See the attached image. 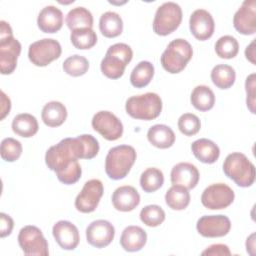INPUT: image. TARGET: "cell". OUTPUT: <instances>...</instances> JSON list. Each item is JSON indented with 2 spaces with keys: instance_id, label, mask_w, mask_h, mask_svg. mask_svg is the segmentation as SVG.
<instances>
[{
  "instance_id": "6da1fadb",
  "label": "cell",
  "mask_w": 256,
  "mask_h": 256,
  "mask_svg": "<svg viewBox=\"0 0 256 256\" xmlns=\"http://www.w3.org/2000/svg\"><path fill=\"white\" fill-rule=\"evenodd\" d=\"M48 168L56 173L58 180L65 185L77 183L82 175V168L76 156L72 138H65L50 147L45 155Z\"/></svg>"
},
{
  "instance_id": "7a4b0ae2",
  "label": "cell",
  "mask_w": 256,
  "mask_h": 256,
  "mask_svg": "<svg viewBox=\"0 0 256 256\" xmlns=\"http://www.w3.org/2000/svg\"><path fill=\"white\" fill-rule=\"evenodd\" d=\"M137 158L135 149L129 145H119L109 150L106 161L105 171L112 180L124 179L130 172Z\"/></svg>"
},
{
  "instance_id": "3957f363",
  "label": "cell",
  "mask_w": 256,
  "mask_h": 256,
  "mask_svg": "<svg viewBox=\"0 0 256 256\" xmlns=\"http://www.w3.org/2000/svg\"><path fill=\"white\" fill-rule=\"evenodd\" d=\"M223 171L239 187L248 188L255 182V166L243 153L229 154L224 160Z\"/></svg>"
},
{
  "instance_id": "277c9868",
  "label": "cell",
  "mask_w": 256,
  "mask_h": 256,
  "mask_svg": "<svg viewBox=\"0 0 256 256\" xmlns=\"http://www.w3.org/2000/svg\"><path fill=\"white\" fill-rule=\"evenodd\" d=\"M161 97L152 92L130 97L126 102V112L137 120L150 121L158 118L162 112Z\"/></svg>"
},
{
  "instance_id": "5b68a950",
  "label": "cell",
  "mask_w": 256,
  "mask_h": 256,
  "mask_svg": "<svg viewBox=\"0 0 256 256\" xmlns=\"http://www.w3.org/2000/svg\"><path fill=\"white\" fill-rule=\"evenodd\" d=\"M133 58L132 48L125 43H116L110 46L101 61L102 73L110 79L116 80L124 75L126 66Z\"/></svg>"
},
{
  "instance_id": "8992f818",
  "label": "cell",
  "mask_w": 256,
  "mask_h": 256,
  "mask_svg": "<svg viewBox=\"0 0 256 256\" xmlns=\"http://www.w3.org/2000/svg\"><path fill=\"white\" fill-rule=\"evenodd\" d=\"M193 56L191 44L184 39H175L171 41L161 56L163 68L170 74L182 72Z\"/></svg>"
},
{
  "instance_id": "52a82bcc",
  "label": "cell",
  "mask_w": 256,
  "mask_h": 256,
  "mask_svg": "<svg viewBox=\"0 0 256 256\" xmlns=\"http://www.w3.org/2000/svg\"><path fill=\"white\" fill-rule=\"evenodd\" d=\"M21 50V43L13 36L11 26L3 24L0 28V71L3 75L15 71Z\"/></svg>"
},
{
  "instance_id": "ba28073f",
  "label": "cell",
  "mask_w": 256,
  "mask_h": 256,
  "mask_svg": "<svg viewBox=\"0 0 256 256\" xmlns=\"http://www.w3.org/2000/svg\"><path fill=\"white\" fill-rule=\"evenodd\" d=\"M183 12L175 2H166L158 7L153 20V31L159 36H167L178 29Z\"/></svg>"
},
{
  "instance_id": "9c48e42d",
  "label": "cell",
  "mask_w": 256,
  "mask_h": 256,
  "mask_svg": "<svg viewBox=\"0 0 256 256\" xmlns=\"http://www.w3.org/2000/svg\"><path fill=\"white\" fill-rule=\"evenodd\" d=\"M62 54V47L55 39L45 38L32 43L29 46V60L38 67L48 66L51 62L57 60Z\"/></svg>"
},
{
  "instance_id": "30bf717a",
  "label": "cell",
  "mask_w": 256,
  "mask_h": 256,
  "mask_svg": "<svg viewBox=\"0 0 256 256\" xmlns=\"http://www.w3.org/2000/svg\"><path fill=\"white\" fill-rule=\"evenodd\" d=\"M18 243L24 254L48 256V242L42 231L32 225L23 227L18 235Z\"/></svg>"
},
{
  "instance_id": "8fae6325",
  "label": "cell",
  "mask_w": 256,
  "mask_h": 256,
  "mask_svg": "<svg viewBox=\"0 0 256 256\" xmlns=\"http://www.w3.org/2000/svg\"><path fill=\"white\" fill-rule=\"evenodd\" d=\"M235 199V193L231 187L224 183H216L208 186L202 193L201 202L209 210H222L229 207Z\"/></svg>"
},
{
  "instance_id": "7c38bea8",
  "label": "cell",
  "mask_w": 256,
  "mask_h": 256,
  "mask_svg": "<svg viewBox=\"0 0 256 256\" xmlns=\"http://www.w3.org/2000/svg\"><path fill=\"white\" fill-rule=\"evenodd\" d=\"M104 194L103 183L98 179L87 181L75 200V207L81 213H92L98 207Z\"/></svg>"
},
{
  "instance_id": "4fadbf2b",
  "label": "cell",
  "mask_w": 256,
  "mask_h": 256,
  "mask_svg": "<svg viewBox=\"0 0 256 256\" xmlns=\"http://www.w3.org/2000/svg\"><path fill=\"white\" fill-rule=\"evenodd\" d=\"M92 127L108 141H116L122 137L124 127L119 118L112 112H97L92 119Z\"/></svg>"
},
{
  "instance_id": "5bb4252c",
  "label": "cell",
  "mask_w": 256,
  "mask_h": 256,
  "mask_svg": "<svg viewBox=\"0 0 256 256\" xmlns=\"http://www.w3.org/2000/svg\"><path fill=\"white\" fill-rule=\"evenodd\" d=\"M198 233L206 238L226 236L231 229V221L224 215H209L201 217L196 225Z\"/></svg>"
},
{
  "instance_id": "9a60e30c",
  "label": "cell",
  "mask_w": 256,
  "mask_h": 256,
  "mask_svg": "<svg viewBox=\"0 0 256 256\" xmlns=\"http://www.w3.org/2000/svg\"><path fill=\"white\" fill-rule=\"evenodd\" d=\"M115 237V228L107 220L93 221L86 229L87 242L96 248H105Z\"/></svg>"
},
{
  "instance_id": "2e32d148",
  "label": "cell",
  "mask_w": 256,
  "mask_h": 256,
  "mask_svg": "<svg viewBox=\"0 0 256 256\" xmlns=\"http://www.w3.org/2000/svg\"><path fill=\"white\" fill-rule=\"evenodd\" d=\"M234 28L243 35H253L256 32V1L246 0L237 10L233 18Z\"/></svg>"
},
{
  "instance_id": "e0dca14e",
  "label": "cell",
  "mask_w": 256,
  "mask_h": 256,
  "mask_svg": "<svg viewBox=\"0 0 256 256\" xmlns=\"http://www.w3.org/2000/svg\"><path fill=\"white\" fill-rule=\"evenodd\" d=\"M190 31L199 41L210 39L215 30V22L212 15L205 9H197L190 16Z\"/></svg>"
},
{
  "instance_id": "ac0fdd59",
  "label": "cell",
  "mask_w": 256,
  "mask_h": 256,
  "mask_svg": "<svg viewBox=\"0 0 256 256\" xmlns=\"http://www.w3.org/2000/svg\"><path fill=\"white\" fill-rule=\"evenodd\" d=\"M52 233L56 242L63 250H74L79 245L80 234L78 228L69 221H58L53 226Z\"/></svg>"
},
{
  "instance_id": "d6986e66",
  "label": "cell",
  "mask_w": 256,
  "mask_h": 256,
  "mask_svg": "<svg viewBox=\"0 0 256 256\" xmlns=\"http://www.w3.org/2000/svg\"><path fill=\"white\" fill-rule=\"evenodd\" d=\"M200 173L197 167L191 163L181 162L172 168L171 182L173 185H179L191 190L198 185Z\"/></svg>"
},
{
  "instance_id": "ffe728a7",
  "label": "cell",
  "mask_w": 256,
  "mask_h": 256,
  "mask_svg": "<svg viewBox=\"0 0 256 256\" xmlns=\"http://www.w3.org/2000/svg\"><path fill=\"white\" fill-rule=\"evenodd\" d=\"M141 201L140 194L132 186H121L117 188L112 195V204L114 208L121 212L133 211Z\"/></svg>"
},
{
  "instance_id": "44dd1931",
  "label": "cell",
  "mask_w": 256,
  "mask_h": 256,
  "mask_svg": "<svg viewBox=\"0 0 256 256\" xmlns=\"http://www.w3.org/2000/svg\"><path fill=\"white\" fill-rule=\"evenodd\" d=\"M37 24L39 29L44 33H56L63 26V13L55 6H46L40 11Z\"/></svg>"
},
{
  "instance_id": "7402d4cb",
  "label": "cell",
  "mask_w": 256,
  "mask_h": 256,
  "mask_svg": "<svg viewBox=\"0 0 256 256\" xmlns=\"http://www.w3.org/2000/svg\"><path fill=\"white\" fill-rule=\"evenodd\" d=\"M147 243V233L139 226H128L122 232L120 244L127 252L140 251Z\"/></svg>"
},
{
  "instance_id": "603a6c76",
  "label": "cell",
  "mask_w": 256,
  "mask_h": 256,
  "mask_svg": "<svg viewBox=\"0 0 256 256\" xmlns=\"http://www.w3.org/2000/svg\"><path fill=\"white\" fill-rule=\"evenodd\" d=\"M191 149L194 156L205 164H213L220 157L218 145L206 138H201L193 142Z\"/></svg>"
},
{
  "instance_id": "cb8c5ba5",
  "label": "cell",
  "mask_w": 256,
  "mask_h": 256,
  "mask_svg": "<svg viewBox=\"0 0 256 256\" xmlns=\"http://www.w3.org/2000/svg\"><path fill=\"white\" fill-rule=\"evenodd\" d=\"M148 141L159 149H168L175 143L176 136L174 131L167 125L157 124L152 126L147 133Z\"/></svg>"
},
{
  "instance_id": "d4e9b609",
  "label": "cell",
  "mask_w": 256,
  "mask_h": 256,
  "mask_svg": "<svg viewBox=\"0 0 256 256\" xmlns=\"http://www.w3.org/2000/svg\"><path fill=\"white\" fill-rule=\"evenodd\" d=\"M75 153L78 159H93L100 150L98 140L90 134H83L76 138H72Z\"/></svg>"
},
{
  "instance_id": "484cf974",
  "label": "cell",
  "mask_w": 256,
  "mask_h": 256,
  "mask_svg": "<svg viewBox=\"0 0 256 256\" xmlns=\"http://www.w3.org/2000/svg\"><path fill=\"white\" fill-rule=\"evenodd\" d=\"M68 112L64 104L58 101H51L47 103L41 113L44 124L48 127L55 128L61 126L67 119Z\"/></svg>"
},
{
  "instance_id": "4316f807",
  "label": "cell",
  "mask_w": 256,
  "mask_h": 256,
  "mask_svg": "<svg viewBox=\"0 0 256 256\" xmlns=\"http://www.w3.org/2000/svg\"><path fill=\"white\" fill-rule=\"evenodd\" d=\"M12 130L15 134L23 138H31L39 130V124L33 115L22 113L17 115L12 122Z\"/></svg>"
},
{
  "instance_id": "83f0119b",
  "label": "cell",
  "mask_w": 256,
  "mask_h": 256,
  "mask_svg": "<svg viewBox=\"0 0 256 256\" xmlns=\"http://www.w3.org/2000/svg\"><path fill=\"white\" fill-rule=\"evenodd\" d=\"M99 28L106 38H115L123 32V20L118 13L108 11L100 17Z\"/></svg>"
},
{
  "instance_id": "f1b7e54d",
  "label": "cell",
  "mask_w": 256,
  "mask_h": 256,
  "mask_svg": "<svg viewBox=\"0 0 256 256\" xmlns=\"http://www.w3.org/2000/svg\"><path fill=\"white\" fill-rule=\"evenodd\" d=\"M93 23L92 13L84 7H76L70 10L66 16V24L71 31L83 28L92 29Z\"/></svg>"
},
{
  "instance_id": "f546056e",
  "label": "cell",
  "mask_w": 256,
  "mask_h": 256,
  "mask_svg": "<svg viewBox=\"0 0 256 256\" xmlns=\"http://www.w3.org/2000/svg\"><path fill=\"white\" fill-rule=\"evenodd\" d=\"M190 200L189 190L179 185H173L165 195V201L168 207L176 211L186 209L190 204Z\"/></svg>"
},
{
  "instance_id": "4dcf8cb0",
  "label": "cell",
  "mask_w": 256,
  "mask_h": 256,
  "mask_svg": "<svg viewBox=\"0 0 256 256\" xmlns=\"http://www.w3.org/2000/svg\"><path fill=\"white\" fill-rule=\"evenodd\" d=\"M191 103L197 110L206 112L211 110L215 104V94L212 89L205 85L194 88L191 94Z\"/></svg>"
},
{
  "instance_id": "1f68e13d",
  "label": "cell",
  "mask_w": 256,
  "mask_h": 256,
  "mask_svg": "<svg viewBox=\"0 0 256 256\" xmlns=\"http://www.w3.org/2000/svg\"><path fill=\"white\" fill-rule=\"evenodd\" d=\"M211 80L217 88L226 90L234 85L236 80V72L230 65H216L211 72Z\"/></svg>"
},
{
  "instance_id": "d6a6232c",
  "label": "cell",
  "mask_w": 256,
  "mask_h": 256,
  "mask_svg": "<svg viewBox=\"0 0 256 256\" xmlns=\"http://www.w3.org/2000/svg\"><path fill=\"white\" fill-rule=\"evenodd\" d=\"M154 66L149 61L139 62L130 75V81L135 88H144L150 84L154 76Z\"/></svg>"
},
{
  "instance_id": "836d02e7",
  "label": "cell",
  "mask_w": 256,
  "mask_h": 256,
  "mask_svg": "<svg viewBox=\"0 0 256 256\" xmlns=\"http://www.w3.org/2000/svg\"><path fill=\"white\" fill-rule=\"evenodd\" d=\"M164 184L163 172L157 168L146 169L140 178V186L146 193H153L159 190Z\"/></svg>"
},
{
  "instance_id": "e575fe53",
  "label": "cell",
  "mask_w": 256,
  "mask_h": 256,
  "mask_svg": "<svg viewBox=\"0 0 256 256\" xmlns=\"http://www.w3.org/2000/svg\"><path fill=\"white\" fill-rule=\"evenodd\" d=\"M70 40L73 46L79 50L93 48L97 43V34L93 29L83 28L71 32Z\"/></svg>"
},
{
  "instance_id": "d590c367",
  "label": "cell",
  "mask_w": 256,
  "mask_h": 256,
  "mask_svg": "<svg viewBox=\"0 0 256 256\" xmlns=\"http://www.w3.org/2000/svg\"><path fill=\"white\" fill-rule=\"evenodd\" d=\"M215 51L222 59H232L235 58L239 52V43L233 36L225 35L217 40Z\"/></svg>"
},
{
  "instance_id": "8d00e7d4",
  "label": "cell",
  "mask_w": 256,
  "mask_h": 256,
  "mask_svg": "<svg viewBox=\"0 0 256 256\" xmlns=\"http://www.w3.org/2000/svg\"><path fill=\"white\" fill-rule=\"evenodd\" d=\"M63 70L72 77L83 76L89 70V61L80 55L70 56L63 63Z\"/></svg>"
},
{
  "instance_id": "74e56055",
  "label": "cell",
  "mask_w": 256,
  "mask_h": 256,
  "mask_svg": "<svg viewBox=\"0 0 256 256\" xmlns=\"http://www.w3.org/2000/svg\"><path fill=\"white\" fill-rule=\"evenodd\" d=\"M164 210L158 205L145 206L140 212L141 221L148 227L160 226L165 221Z\"/></svg>"
},
{
  "instance_id": "f35d334b",
  "label": "cell",
  "mask_w": 256,
  "mask_h": 256,
  "mask_svg": "<svg viewBox=\"0 0 256 256\" xmlns=\"http://www.w3.org/2000/svg\"><path fill=\"white\" fill-rule=\"evenodd\" d=\"M23 147L20 141L8 137L1 142L0 154L3 160L6 162H15L22 155Z\"/></svg>"
},
{
  "instance_id": "ab89813d",
  "label": "cell",
  "mask_w": 256,
  "mask_h": 256,
  "mask_svg": "<svg viewBox=\"0 0 256 256\" xmlns=\"http://www.w3.org/2000/svg\"><path fill=\"white\" fill-rule=\"evenodd\" d=\"M178 128L185 136H194L200 131L201 122L195 114L185 113L178 120Z\"/></svg>"
},
{
  "instance_id": "60d3db41",
  "label": "cell",
  "mask_w": 256,
  "mask_h": 256,
  "mask_svg": "<svg viewBox=\"0 0 256 256\" xmlns=\"http://www.w3.org/2000/svg\"><path fill=\"white\" fill-rule=\"evenodd\" d=\"M245 88L247 93V107L251 113L255 114V74H251L247 77Z\"/></svg>"
},
{
  "instance_id": "b9f144b4",
  "label": "cell",
  "mask_w": 256,
  "mask_h": 256,
  "mask_svg": "<svg viewBox=\"0 0 256 256\" xmlns=\"http://www.w3.org/2000/svg\"><path fill=\"white\" fill-rule=\"evenodd\" d=\"M202 255H211V256H229L231 251L229 247L225 244H213L209 246L206 250L202 252Z\"/></svg>"
},
{
  "instance_id": "7bdbcfd3",
  "label": "cell",
  "mask_w": 256,
  "mask_h": 256,
  "mask_svg": "<svg viewBox=\"0 0 256 256\" xmlns=\"http://www.w3.org/2000/svg\"><path fill=\"white\" fill-rule=\"evenodd\" d=\"M0 219H1V237H7L9 236L14 228V221L13 219L5 214V213H1L0 214Z\"/></svg>"
},
{
  "instance_id": "ee69618b",
  "label": "cell",
  "mask_w": 256,
  "mask_h": 256,
  "mask_svg": "<svg viewBox=\"0 0 256 256\" xmlns=\"http://www.w3.org/2000/svg\"><path fill=\"white\" fill-rule=\"evenodd\" d=\"M0 95H1V117H0V119L3 120L10 113L11 100L3 91L0 92Z\"/></svg>"
},
{
  "instance_id": "f6af8a7d",
  "label": "cell",
  "mask_w": 256,
  "mask_h": 256,
  "mask_svg": "<svg viewBox=\"0 0 256 256\" xmlns=\"http://www.w3.org/2000/svg\"><path fill=\"white\" fill-rule=\"evenodd\" d=\"M255 40H253L249 46H247L246 50H245V56L247 58V60H249L252 64H256L255 61Z\"/></svg>"
}]
</instances>
